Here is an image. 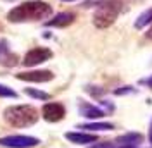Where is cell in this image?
<instances>
[{
    "label": "cell",
    "instance_id": "e0dca14e",
    "mask_svg": "<svg viewBox=\"0 0 152 148\" xmlns=\"http://www.w3.org/2000/svg\"><path fill=\"white\" fill-rule=\"evenodd\" d=\"M90 148H124V147H119L116 141H104V143H97Z\"/></svg>",
    "mask_w": 152,
    "mask_h": 148
},
{
    "label": "cell",
    "instance_id": "52a82bcc",
    "mask_svg": "<svg viewBox=\"0 0 152 148\" xmlns=\"http://www.w3.org/2000/svg\"><path fill=\"white\" fill-rule=\"evenodd\" d=\"M16 78L21 81H29V83H47L54 79V74L50 71H26V73H18Z\"/></svg>",
    "mask_w": 152,
    "mask_h": 148
},
{
    "label": "cell",
    "instance_id": "7c38bea8",
    "mask_svg": "<svg viewBox=\"0 0 152 148\" xmlns=\"http://www.w3.org/2000/svg\"><path fill=\"white\" fill-rule=\"evenodd\" d=\"M66 139L76 145H86V143H95L97 136L95 134H88V133H66Z\"/></svg>",
    "mask_w": 152,
    "mask_h": 148
},
{
    "label": "cell",
    "instance_id": "9a60e30c",
    "mask_svg": "<svg viewBox=\"0 0 152 148\" xmlns=\"http://www.w3.org/2000/svg\"><path fill=\"white\" fill-rule=\"evenodd\" d=\"M26 93H28L29 96H33V98H38V100H48V98H50L48 93L40 91V90H35V88H26Z\"/></svg>",
    "mask_w": 152,
    "mask_h": 148
},
{
    "label": "cell",
    "instance_id": "9c48e42d",
    "mask_svg": "<svg viewBox=\"0 0 152 148\" xmlns=\"http://www.w3.org/2000/svg\"><path fill=\"white\" fill-rule=\"evenodd\" d=\"M78 110H80L81 117H86V119L92 120H97L105 115V110H102V109H99V107H95L88 102H83V100H80V103H78Z\"/></svg>",
    "mask_w": 152,
    "mask_h": 148
},
{
    "label": "cell",
    "instance_id": "ba28073f",
    "mask_svg": "<svg viewBox=\"0 0 152 148\" xmlns=\"http://www.w3.org/2000/svg\"><path fill=\"white\" fill-rule=\"evenodd\" d=\"M19 62V57L10 52V46H9V41L0 38V65L4 67H14V65Z\"/></svg>",
    "mask_w": 152,
    "mask_h": 148
},
{
    "label": "cell",
    "instance_id": "8fae6325",
    "mask_svg": "<svg viewBox=\"0 0 152 148\" xmlns=\"http://www.w3.org/2000/svg\"><path fill=\"white\" fill-rule=\"evenodd\" d=\"M119 147L124 148H132V147H138L140 143L143 141V136L140 133H126V134H121L114 139Z\"/></svg>",
    "mask_w": 152,
    "mask_h": 148
},
{
    "label": "cell",
    "instance_id": "7402d4cb",
    "mask_svg": "<svg viewBox=\"0 0 152 148\" xmlns=\"http://www.w3.org/2000/svg\"><path fill=\"white\" fill-rule=\"evenodd\" d=\"M62 2H73V0H62Z\"/></svg>",
    "mask_w": 152,
    "mask_h": 148
},
{
    "label": "cell",
    "instance_id": "44dd1931",
    "mask_svg": "<svg viewBox=\"0 0 152 148\" xmlns=\"http://www.w3.org/2000/svg\"><path fill=\"white\" fill-rule=\"evenodd\" d=\"M149 138H151V145H152V120H151V133H149Z\"/></svg>",
    "mask_w": 152,
    "mask_h": 148
},
{
    "label": "cell",
    "instance_id": "5bb4252c",
    "mask_svg": "<svg viewBox=\"0 0 152 148\" xmlns=\"http://www.w3.org/2000/svg\"><path fill=\"white\" fill-rule=\"evenodd\" d=\"M151 22H152V9H147L145 12H142V14L138 16L137 21H135V28L142 29V28H145L147 24H151Z\"/></svg>",
    "mask_w": 152,
    "mask_h": 148
},
{
    "label": "cell",
    "instance_id": "ffe728a7",
    "mask_svg": "<svg viewBox=\"0 0 152 148\" xmlns=\"http://www.w3.org/2000/svg\"><path fill=\"white\" fill-rule=\"evenodd\" d=\"M147 38H149V40H152V26H151V29H149V33H147Z\"/></svg>",
    "mask_w": 152,
    "mask_h": 148
},
{
    "label": "cell",
    "instance_id": "7a4b0ae2",
    "mask_svg": "<svg viewBox=\"0 0 152 148\" xmlns=\"http://www.w3.org/2000/svg\"><path fill=\"white\" fill-rule=\"evenodd\" d=\"M38 117H40L38 110L31 105H14V107H7L4 110V119L14 128L33 126L38 120Z\"/></svg>",
    "mask_w": 152,
    "mask_h": 148
},
{
    "label": "cell",
    "instance_id": "30bf717a",
    "mask_svg": "<svg viewBox=\"0 0 152 148\" xmlns=\"http://www.w3.org/2000/svg\"><path fill=\"white\" fill-rule=\"evenodd\" d=\"M75 19H76V16L73 12H59L57 16L48 19L45 22V26H50V28H66V26L75 22Z\"/></svg>",
    "mask_w": 152,
    "mask_h": 148
},
{
    "label": "cell",
    "instance_id": "277c9868",
    "mask_svg": "<svg viewBox=\"0 0 152 148\" xmlns=\"http://www.w3.org/2000/svg\"><path fill=\"white\" fill-rule=\"evenodd\" d=\"M40 143L38 138L33 136H24V134H12V136H4L0 138V147L5 148H33Z\"/></svg>",
    "mask_w": 152,
    "mask_h": 148
},
{
    "label": "cell",
    "instance_id": "3957f363",
    "mask_svg": "<svg viewBox=\"0 0 152 148\" xmlns=\"http://www.w3.org/2000/svg\"><path fill=\"white\" fill-rule=\"evenodd\" d=\"M121 0H102L94 12V24L97 28H109L119 16Z\"/></svg>",
    "mask_w": 152,
    "mask_h": 148
},
{
    "label": "cell",
    "instance_id": "8992f818",
    "mask_svg": "<svg viewBox=\"0 0 152 148\" xmlns=\"http://www.w3.org/2000/svg\"><path fill=\"white\" fill-rule=\"evenodd\" d=\"M42 115H43V119L47 120V122H59V120L64 119L66 109H64L62 103H59V102H48L43 105Z\"/></svg>",
    "mask_w": 152,
    "mask_h": 148
},
{
    "label": "cell",
    "instance_id": "6da1fadb",
    "mask_svg": "<svg viewBox=\"0 0 152 148\" xmlns=\"http://www.w3.org/2000/svg\"><path fill=\"white\" fill-rule=\"evenodd\" d=\"M48 16H52V5H48L43 0H28L10 9L7 19L10 22H28L47 19Z\"/></svg>",
    "mask_w": 152,
    "mask_h": 148
},
{
    "label": "cell",
    "instance_id": "5b68a950",
    "mask_svg": "<svg viewBox=\"0 0 152 148\" xmlns=\"http://www.w3.org/2000/svg\"><path fill=\"white\" fill-rule=\"evenodd\" d=\"M52 50H48L45 46H37V48H31L28 54L24 55L23 59V64L26 65V67H35L38 64H43V62H47L48 59H52Z\"/></svg>",
    "mask_w": 152,
    "mask_h": 148
},
{
    "label": "cell",
    "instance_id": "603a6c76",
    "mask_svg": "<svg viewBox=\"0 0 152 148\" xmlns=\"http://www.w3.org/2000/svg\"><path fill=\"white\" fill-rule=\"evenodd\" d=\"M132 148H138V147H132Z\"/></svg>",
    "mask_w": 152,
    "mask_h": 148
},
{
    "label": "cell",
    "instance_id": "ac0fdd59",
    "mask_svg": "<svg viewBox=\"0 0 152 148\" xmlns=\"http://www.w3.org/2000/svg\"><path fill=\"white\" fill-rule=\"evenodd\" d=\"M137 90L133 88V86H123V88H119V90H116L114 95H128V93H135Z\"/></svg>",
    "mask_w": 152,
    "mask_h": 148
},
{
    "label": "cell",
    "instance_id": "2e32d148",
    "mask_svg": "<svg viewBox=\"0 0 152 148\" xmlns=\"http://www.w3.org/2000/svg\"><path fill=\"white\" fill-rule=\"evenodd\" d=\"M0 96H4V98H18V93L12 88L5 86V84H0Z\"/></svg>",
    "mask_w": 152,
    "mask_h": 148
},
{
    "label": "cell",
    "instance_id": "4fadbf2b",
    "mask_svg": "<svg viewBox=\"0 0 152 148\" xmlns=\"http://www.w3.org/2000/svg\"><path fill=\"white\" fill-rule=\"evenodd\" d=\"M78 129H88V131H111L114 126L111 122H88V124H81L78 126Z\"/></svg>",
    "mask_w": 152,
    "mask_h": 148
},
{
    "label": "cell",
    "instance_id": "d6986e66",
    "mask_svg": "<svg viewBox=\"0 0 152 148\" xmlns=\"http://www.w3.org/2000/svg\"><path fill=\"white\" fill-rule=\"evenodd\" d=\"M142 83H143V84H147L149 88H152V76H151V78H149V79H143Z\"/></svg>",
    "mask_w": 152,
    "mask_h": 148
},
{
    "label": "cell",
    "instance_id": "cb8c5ba5",
    "mask_svg": "<svg viewBox=\"0 0 152 148\" xmlns=\"http://www.w3.org/2000/svg\"><path fill=\"white\" fill-rule=\"evenodd\" d=\"M0 29H2V24H0Z\"/></svg>",
    "mask_w": 152,
    "mask_h": 148
}]
</instances>
